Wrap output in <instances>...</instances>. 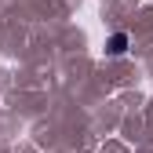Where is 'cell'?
I'll return each instance as SVG.
<instances>
[{
    "label": "cell",
    "mask_w": 153,
    "mask_h": 153,
    "mask_svg": "<svg viewBox=\"0 0 153 153\" xmlns=\"http://www.w3.org/2000/svg\"><path fill=\"white\" fill-rule=\"evenodd\" d=\"M128 51V33H113L106 40V55H113V59H120V55Z\"/></svg>",
    "instance_id": "6da1fadb"
}]
</instances>
